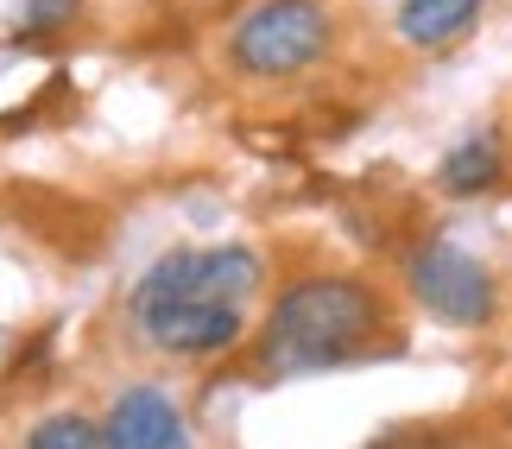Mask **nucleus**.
I'll list each match as a JSON object with an SVG mask.
<instances>
[{"label":"nucleus","instance_id":"0eeeda50","mask_svg":"<svg viewBox=\"0 0 512 449\" xmlns=\"http://www.w3.org/2000/svg\"><path fill=\"white\" fill-rule=\"evenodd\" d=\"M481 13H487V0H405L392 13V32L411 51H449L481 26Z\"/></svg>","mask_w":512,"mask_h":449},{"label":"nucleus","instance_id":"7ed1b4c3","mask_svg":"<svg viewBox=\"0 0 512 449\" xmlns=\"http://www.w3.org/2000/svg\"><path fill=\"white\" fill-rule=\"evenodd\" d=\"M405 291H411V298H418L437 323H449V329H481V323L500 310V279H494V266L475 260V253L456 247V241H424V247H411V260H405Z\"/></svg>","mask_w":512,"mask_h":449},{"label":"nucleus","instance_id":"423d86ee","mask_svg":"<svg viewBox=\"0 0 512 449\" xmlns=\"http://www.w3.org/2000/svg\"><path fill=\"white\" fill-rule=\"evenodd\" d=\"M102 437H108V449H190V424L159 386H127L108 405Z\"/></svg>","mask_w":512,"mask_h":449},{"label":"nucleus","instance_id":"9b49d317","mask_svg":"<svg viewBox=\"0 0 512 449\" xmlns=\"http://www.w3.org/2000/svg\"><path fill=\"white\" fill-rule=\"evenodd\" d=\"M373 449H462V443L443 437V431H424V424H405V431H386Z\"/></svg>","mask_w":512,"mask_h":449},{"label":"nucleus","instance_id":"6e6552de","mask_svg":"<svg viewBox=\"0 0 512 449\" xmlns=\"http://www.w3.org/2000/svg\"><path fill=\"white\" fill-rule=\"evenodd\" d=\"M500 178H506V146H500L494 127L468 133V140H456V146L437 159V190H443V197H456V203L487 197Z\"/></svg>","mask_w":512,"mask_h":449},{"label":"nucleus","instance_id":"9d476101","mask_svg":"<svg viewBox=\"0 0 512 449\" xmlns=\"http://www.w3.org/2000/svg\"><path fill=\"white\" fill-rule=\"evenodd\" d=\"M83 0H26V32H57V26H76Z\"/></svg>","mask_w":512,"mask_h":449},{"label":"nucleus","instance_id":"f257e3e1","mask_svg":"<svg viewBox=\"0 0 512 449\" xmlns=\"http://www.w3.org/2000/svg\"><path fill=\"white\" fill-rule=\"evenodd\" d=\"M380 329H386V298L367 279L317 272V279H298L279 291L260 342H253V361L272 380H304V374H323V367L361 361L367 348H380Z\"/></svg>","mask_w":512,"mask_h":449},{"label":"nucleus","instance_id":"20e7f679","mask_svg":"<svg viewBox=\"0 0 512 449\" xmlns=\"http://www.w3.org/2000/svg\"><path fill=\"white\" fill-rule=\"evenodd\" d=\"M133 329L177 361H203L241 342V304H209V298H177V291H133L127 298Z\"/></svg>","mask_w":512,"mask_h":449},{"label":"nucleus","instance_id":"f03ea898","mask_svg":"<svg viewBox=\"0 0 512 449\" xmlns=\"http://www.w3.org/2000/svg\"><path fill=\"white\" fill-rule=\"evenodd\" d=\"M336 38V13L323 0H260L234 19L228 57L247 76H298L329 51Z\"/></svg>","mask_w":512,"mask_h":449},{"label":"nucleus","instance_id":"1a4fd4ad","mask_svg":"<svg viewBox=\"0 0 512 449\" xmlns=\"http://www.w3.org/2000/svg\"><path fill=\"white\" fill-rule=\"evenodd\" d=\"M32 449H108V437H102V424H89V418H45L32 431Z\"/></svg>","mask_w":512,"mask_h":449},{"label":"nucleus","instance_id":"39448f33","mask_svg":"<svg viewBox=\"0 0 512 449\" xmlns=\"http://www.w3.org/2000/svg\"><path fill=\"white\" fill-rule=\"evenodd\" d=\"M266 266L253 247H171L140 272V291H177L209 304H247L260 291Z\"/></svg>","mask_w":512,"mask_h":449}]
</instances>
